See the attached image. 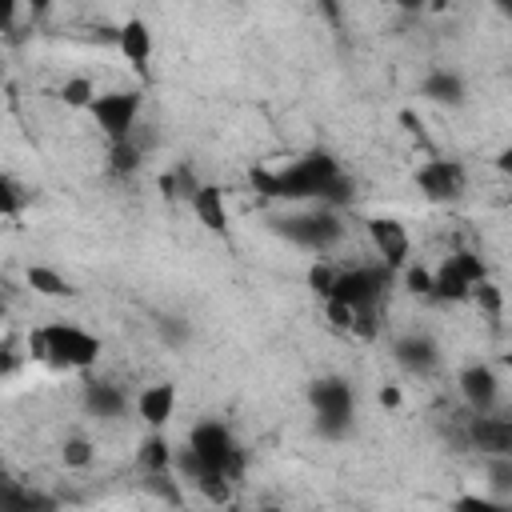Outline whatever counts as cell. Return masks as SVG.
Segmentation results:
<instances>
[{
  "instance_id": "cell-1",
  "label": "cell",
  "mask_w": 512,
  "mask_h": 512,
  "mask_svg": "<svg viewBox=\"0 0 512 512\" xmlns=\"http://www.w3.org/2000/svg\"><path fill=\"white\" fill-rule=\"evenodd\" d=\"M344 172H340V164H336V156L332 152H324V148H316V152H304L300 160H292L288 168H280V172H268V168H252V188L260 192V196H272V200H292V204H300V200H324L328 196V188L340 180Z\"/></svg>"
},
{
  "instance_id": "cell-2",
  "label": "cell",
  "mask_w": 512,
  "mask_h": 512,
  "mask_svg": "<svg viewBox=\"0 0 512 512\" xmlns=\"http://www.w3.org/2000/svg\"><path fill=\"white\" fill-rule=\"evenodd\" d=\"M28 352L52 368H64V372H84L96 364L100 356V340L92 332H84L80 324H68V320H52L44 328H36L28 336Z\"/></svg>"
},
{
  "instance_id": "cell-3",
  "label": "cell",
  "mask_w": 512,
  "mask_h": 512,
  "mask_svg": "<svg viewBox=\"0 0 512 512\" xmlns=\"http://www.w3.org/2000/svg\"><path fill=\"white\" fill-rule=\"evenodd\" d=\"M188 452L208 472H224L232 480H240V472H244V452H240V444H236V436L224 420H200L188 432Z\"/></svg>"
},
{
  "instance_id": "cell-4",
  "label": "cell",
  "mask_w": 512,
  "mask_h": 512,
  "mask_svg": "<svg viewBox=\"0 0 512 512\" xmlns=\"http://www.w3.org/2000/svg\"><path fill=\"white\" fill-rule=\"evenodd\" d=\"M308 404L316 412V424L324 436H344L352 428V416H356V392L348 380L340 376H320L312 388H308Z\"/></svg>"
},
{
  "instance_id": "cell-5",
  "label": "cell",
  "mask_w": 512,
  "mask_h": 512,
  "mask_svg": "<svg viewBox=\"0 0 512 512\" xmlns=\"http://www.w3.org/2000/svg\"><path fill=\"white\" fill-rule=\"evenodd\" d=\"M280 236H288L292 244L308 248V252H328L332 244H340L344 236V224H340V212L320 204L312 212H296V216H284V220H272Z\"/></svg>"
},
{
  "instance_id": "cell-6",
  "label": "cell",
  "mask_w": 512,
  "mask_h": 512,
  "mask_svg": "<svg viewBox=\"0 0 512 512\" xmlns=\"http://www.w3.org/2000/svg\"><path fill=\"white\" fill-rule=\"evenodd\" d=\"M140 108H144V96L136 88H116V92H100L88 112H92L96 128L108 140H132V128L140 120Z\"/></svg>"
},
{
  "instance_id": "cell-7",
  "label": "cell",
  "mask_w": 512,
  "mask_h": 512,
  "mask_svg": "<svg viewBox=\"0 0 512 512\" xmlns=\"http://www.w3.org/2000/svg\"><path fill=\"white\" fill-rule=\"evenodd\" d=\"M388 280H392V268L380 260V264H356V268H344L336 272V284H332V300H344L352 308H364V304H380L384 292H388Z\"/></svg>"
},
{
  "instance_id": "cell-8",
  "label": "cell",
  "mask_w": 512,
  "mask_h": 512,
  "mask_svg": "<svg viewBox=\"0 0 512 512\" xmlns=\"http://www.w3.org/2000/svg\"><path fill=\"white\" fill-rule=\"evenodd\" d=\"M416 188L432 200V204H456L468 188V172L460 160H424L416 168Z\"/></svg>"
},
{
  "instance_id": "cell-9",
  "label": "cell",
  "mask_w": 512,
  "mask_h": 512,
  "mask_svg": "<svg viewBox=\"0 0 512 512\" xmlns=\"http://www.w3.org/2000/svg\"><path fill=\"white\" fill-rule=\"evenodd\" d=\"M364 228H368V240H372L376 256H380L392 272H400V268L408 264V256H412V236H408V228H404L396 216H368Z\"/></svg>"
},
{
  "instance_id": "cell-10",
  "label": "cell",
  "mask_w": 512,
  "mask_h": 512,
  "mask_svg": "<svg viewBox=\"0 0 512 512\" xmlns=\"http://www.w3.org/2000/svg\"><path fill=\"white\" fill-rule=\"evenodd\" d=\"M464 440L480 452V456H512V416H496V412H472Z\"/></svg>"
},
{
  "instance_id": "cell-11",
  "label": "cell",
  "mask_w": 512,
  "mask_h": 512,
  "mask_svg": "<svg viewBox=\"0 0 512 512\" xmlns=\"http://www.w3.org/2000/svg\"><path fill=\"white\" fill-rule=\"evenodd\" d=\"M456 384H460V396H464V404H468L472 412H492L496 400H500V380H496V372H492L488 364H468V368H460Z\"/></svg>"
},
{
  "instance_id": "cell-12",
  "label": "cell",
  "mask_w": 512,
  "mask_h": 512,
  "mask_svg": "<svg viewBox=\"0 0 512 512\" xmlns=\"http://www.w3.org/2000/svg\"><path fill=\"white\" fill-rule=\"evenodd\" d=\"M116 48H120V56L132 64V72H136L140 80H148V60H152V32H148V24H144L140 16H132V20H124V24L116 28Z\"/></svg>"
},
{
  "instance_id": "cell-13",
  "label": "cell",
  "mask_w": 512,
  "mask_h": 512,
  "mask_svg": "<svg viewBox=\"0 0 512 512\" xmlns=\"http://www.w3.org/2000/svg\"><path fill=\"white\" fill-rule=\"evenodd\" d=\"M136 416H140L148 428H164V424L176 416V384H168V380L148 384V388L136 396Z\"/></svg>"
},
{
  "instance_id": "cell-14",
  "label": "cell",
  "mask_w": 512,
  "mask_h": 512,
  "mask_svg": "<svg viewBox=\"0 0 512 512\" xmlns=\"http://www.w3.org/2000/svg\"><path fill=\"white\" fill-rule=\"evenodd\" d=\"M392 356H396L400 368H408V372H416V376H428V372L440 364L436 340H428V336H420V332L400 336V340L392 344Z\"/></svg>"
},
{
  "instance_id": "cell-15",
  "label": "cell",
  "mask_w": 512,
  "mask_h": 512,
  "mask_svg": "<svg viewBox=\"0 0 512 512\" xmlns=\"http://www.w3.org/2000/svg\"><path fill=\"white\" fill-rule=\"evenodd\" d=\"M192 212H196V220H200L208 232H216V236L228 232V204H224V192H220L216 184H200V188L192 192Z\"/></svg>"
},
{
  "instance_id": "cell-16",
  "label": "cell",
  "mask_w": 512,
  "mask_h": 512,
  "mask_svg": "<svg viewBox=\"0 0 512 512\" xmlns=\"http://www.w3.org/2000/svg\"><path fill=\"white\" fill-rule=\"evenodd\" d=\"M472 296V280L452 264V256L440 260V268L432 272V300H448V304H460Z\"/></svg>"
},
{
  "instance_id": "cell-17",
  "label": "cell",
  "mask_w": 512,
  "mask_h": 512,
  "mask_svg": "<svg viewBox=\"0 0 512 512\" xmlns=\"http://www.w3.org/2000/svg\"><path fill=\"white\" fill-rule=\"evenodd\" d=\"M420 96L432 100V104H448V108H456V104H464V80H460L456 72H448V68H436V72L424 76Z\"/></svg>"
},
{
  "instance_id": "cell-18",
  "label": "cell",
  "mask_w": 512,
  "mask_h": 512,
  "mask_svg": "<svg viewBox=\"0 0 512 512\" xmlns=\"http://www.w3.org/2000/svg\"><path fill=\"white\" fill-rule=\"evenodd\" d=\"M24 280H28V288H32L36 296H48V300H68V296H76L72 280H68L64 272L48 268V264H28Z\"/></svg>"
},
{
  "instance_id": "cell-19",
  "label": "cell",
  "mask_w": 512,
  "mask_h": 512,
  "mask_svg": "<svg viewBox=\"0 0 512 512\" xmlns=\"http://www.w3.org/2000/svg\"><path fill=\"white\" fill-rule=\"evenodd\" d=\"M136 464L144 472H172L176 468V452L168 444V436L160 428H152L144 440H140V452H136Z\"/></svg>"
},
{
  "instance_id": "cell-20",
  "label": "cell",
  "mask_w": 512,
  "mask_h": 512,
  "mask_svg": "<svg viewBox=\"0 0 512 512\" xmlns=\"http://www.w3.org/2000/svg\"><path fill=\"white\" fill-rule=\"evenodd\" d=\"M84 408L96 416H120L124 412V392L108 380H88L84 384Z\"/></svg>"
},
{
  "instance_id": "cell-21",
  "label": "cell",
  "mask_w": 512,
  "mask_h": 512,
  "mask_svg": "<svg viewBox=\"0 0 512 512\" xmlns=\"http://www.w3.org/2000/svg\"><path fill=\"white\" fill-rule=\"evenodd\" d=\"M108 172L112 176H132L140 168V148L132 140H108Z\"/></svg>"
},
{
  "instance_id": "cell-22",
  "label": "cell",
  "mask_w": 512,
  "mask_h": 512,
  "mask_svg": "<svg viewBox=\"0 0 512 512\" xmlns=\"http://www.w3.org/2000/svg\"><path fill=\"white\" fill-rule=\"evenodd\" d=\"M96 96H100V92H96V84H92L88 76H68V80L60 84V100H64V108H92Z\"/></svg>"
},
{
  "instance_id": "cell-23",
  "label": "cell",
  "mask_w": 512,
  "mask_h": 512,
  "mask_svg": "<svg viewBox=\"0 0 512 512\" xmlns=\"http://www.w3.org/2000/svg\"><path fill=\"white\" fill-rule=\"evenodd\" d=\"M468 300H472V304H476L484 316H492V320L504 312V292H500V284H492L488 276L472 284V296H468Z\"/></svg>"
},
{
  "instance_id": "cell-24",
  "label": "cell",
  "mask_w": 512,
  "mask_h": 512,
  "mask_svg": "<svg viewBox=\"0 0 512 512\" xmlns=\"http://www.w3.org/2000/svg\"><path fill=\"white\" fill-rule=\"evenodd\" d=\"M92 456H96V448H92L88 436H68V440L60 444V460H64V468H88Z\"/></svg>"
},
{
  "instance_id": "cell-25",
  "label": "cell",
  "mask_w": 512,
  "mask_h": 512,
  "mask_svg": "<svg viewBox=\"0 0 512 512\" xmlns=\"http://www.w3.org/2000/svg\"><path fill=\"white\" fill-rule=\"evenodd\" d=\"M0 504H4L8 512H32V508H52V500H48V496H40V492H24V488H4V492H0Z\"/></svg>"
},
{
  "instance_id": "cell-26",
  "label": "cell",
  "mask_w": 512,
  "mask_h": 512,
  "mask_svg": "<svg viewBox=\"0 0 512 512\" xmlns=\"http://www.w3.org/2000/svg\"><path fill=\"white\" fill-rule=\"evenodd\" d=\"M24 200H28V192L16 184V176H0V212H4L8 220H16V216H20Z\"/></svg>"
},
{
  "instance_id": "cell-27",
  "label": "cell",
  "mask_w": 512,
  "mask_h": 512,
  "mask_svg": "<svg viewBox=\"0 0 512 512\" xmlns=\"http://www.w3.org/2000/svg\"><path fill=\"white\" fill-rule=\"evenodd\" d=\"M144 488L152 492V496H160L164 504H180L184 496L172 488V472H144Z\"/></svg>"
},
{
  "instance_id": "cell-28",
  "label": "cell",
  "mask_w": 512,
  "mask_h": 512,
  "mask_svg": "<svg viewBox=\"0 0 512 512\" xmlns=\"http://www.w3.org/2000/svg\"><path fill=\"white\" fill-rule=\"evenodd\" d=\"M488 484L496 492H512V456H488Z\"/></svg>"
},
{
  "instance_id": "cell-29",
  "label": "cell",
  "mask_w": 512,
  "mask_h": 512,
  "mask_svg": "<svg viewBox=\"0 0 512 512\" xmlns=\"http://www.w3.org/2000/svg\"><path fill=\"white\" fill-rule=\"evenodd\" d=\"M332 284H336V268H328V264L316 260V264L308 268V288H312L320 300H328V296H332Z\"/></svg>"
},
{
  "instance_id": "cell-30",
  "label": "cell",
  "mask_w": 512,
  "mask_h": 512,
  "mask_svg": "<svg viewBox=\"0 0 512 512\" xmlns=\"http://www.w3.org/2000/svg\"><path fill=\"white\" fill-rule=\"evenodd\" d=\"M400 272H404L408 292H416V296H432V272H428V268H420V264H412V260H408Z\"/></svg>"
},
{
  "instance_id": "cell-31",
  "label": "cell",
  "mask_w": 512,
  "mask_h": 512,
  "mask_svg": "<svg viewBox=\"0 0 512 512\" xmlns=\"http://www.w3.org/2000/svg\"><path fill=\"white\" fill-rule=\"evenodd\" d=\"M452 264H456V268H460V272H464V276H468L472 284L488 276V268H484V260H480L476 252H468V248H460V252H452Z\"/></svg>"
},
{
  "instance_id": "cell-32",
  "label": "cell",
  "mask_w": 512,
  "mask_h": 512,
  "mask_svg": "<svg viewBox=\"0 0 512 512\" xmlns=\"http://www.w3.org/2000/svg\"><path fill=\"white\" fill-rule=\"evenodd\" d=\"M492 168H496L500 176H508V180H512V140H508V144H504V148L492 156Z\"/></svg>"
},
{
  "instance_id": "cell-33",
  "label": "cell",
  "mask_w": 512,
  "mask_h": 512,
  "mask_svg": "<svg viewBox=\"0 0 512 512\" xmlns=\"http://www.w3.org/2000/svg\"><path fill=\"white\" fill-rule=\"evenodd\" d=\"M500 500L496 496H460L456 500V508H496Z\"/></svg>"
},
{
  "instance_id": "cell-34",
  "label": "cell",
  "mask_w": 512,
  "mask_h": 512,
  "mask_svg": "<svg viewBox=\"0 0 512 512\" xmlns=\"http://www.w3.org/2000/svg\"><path fill=\"white\" fill-rule=\"evenodd\" d=\"M380 404L396 408V404H400V388H392V384H388V388H380Z\"/></svg>"
},
{
  "instance_id": "cell-35",
  "label": "cell",
  "mask_w": 512,
  "mask_h": 512,
  "mask_svg": "<svg viewBox=\"0 0 512 512\" xmlns=\"http://www.w3.org/2000/svg\"><path fill=\"white\" fill-rule=\"evenodd\" d=\"M16 4H20V0H0V12H4V28H12V20H16Z\"/></svg>"
},
{
  "instance_id": "cell-36",
  "label": "cell",
  "mask_w": 512,
  "mask_h": 512,
  "mask_svg": "<svg viewBox=\"0 0 512 512\" xmlns=\"http://www.w3.org/2000/svg\"><path fill=\"white\" fill-rule=\"evenodd\" d=\"M404 12H416V8H424V0H396Z\"/></svg>"
},
{
  "instance_id": "cell-37",
  "label": "cell",
  "mask_w": 512,
  "mask_h": 512,
  "mask_svg": "<svg viewBox=\"0 0 512 512\" xmlns=\"http://www.w3.org/2000/svg\"><path fill=\"white\" fill-rule=\"evenodd\" d=\"M28 4H32L36 12H48V8H52V0H28Z\"/></svg>"
},
{
  "instance_id": "cell-38",
  "label": "cell",
  "mask_w": 512,
  "mask_h": 512,
  "mask_svg": "<svg viewBox=\"0 0 512 512\" xmlns=\"http://www.w3.org/2000/svg\"><path fill=\"white\" fill-rule=\"evenodd\" d=\"M492 4H496L500 12H508V16H512V0H492Z\"/></svg>"
},
{
  "instance_id": "cell-39",
  "label": "cell",
  "mask_w": 512,
  "mask_h": 512,
  "mask_svg": "<svg viewBox=\"0 0 512 512\" xmlns=\"http://www.w3.org/2000/svg\"><path fill=\"white\" fill-rule=\"evenodd\" d=\"M504 368H508V372H512V348H508V352H504Z\"/></svg>"
},
{
  "instance_id": "cell-40",
  "label": "cell",
  "mask_w": 512,
  "mask_h": 512,
  "mask_svg": "<svg viewBox=\"0 0 512 512\" xmlns=\"http://www.w3.org/2000/svg\"><path fill=\"white\" fill-rule=\"evenodd\" d=\"M508 200H512V192H508Z\"/></svg>"
}]
</instances>
